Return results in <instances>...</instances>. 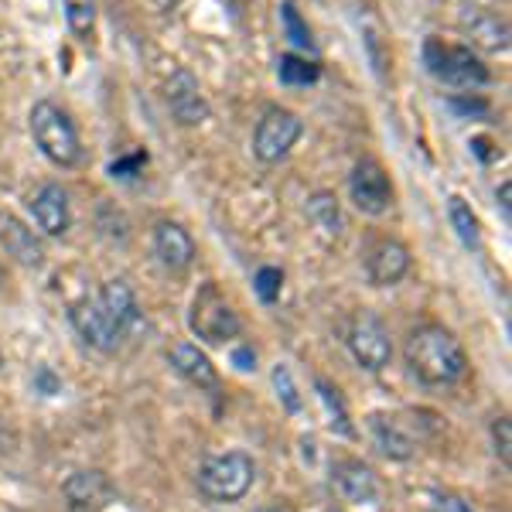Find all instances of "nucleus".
<instances>
[{
  "instance_id": "423d86ee",
  "label": "nucleus",
  "mask_w": 512,
  "mask_h": 512,
  "mask_svg": "<svg viewBox=\"0 0 512 512\" xmlns=\"http://www.w3.org/2000/svg\"><path fill=\"white\" fill-rule=\"evenodd\" d=\"M304 134V120L297 117L294 110H284V106H270L263 113V120L256 123L253 130V154L256 161L263 164H277L284 161L287 154L294 151V144Z\"/></svg>"
},
{
  "instance_id": "4be33fe9",
  "label": "nucleus",
  "mask_w": 512,
  "mask_h": 512,
  "mask_svg": "<svg viewBox=\"0 0 512 512\" xmlns=\"http://www.w3.org/2000/svg\"><path fill=\"white\" fill-rule=\"evenodd\" d=\"M448 219H451V229L468 250H478L482 246V233H478V219L472 212V205L465 202L461 195H451L448 198Z\"/></svg>"
},
{
  "instance_id": "9b49d317",
  "label": "nucleus",
  "mask_w": 512,
  "mask_h": 512,
  "mask_svg": "<svg viewBox=\"0 0 512 512\" xmlns=\"http://www.w3.org/2000/svg\"><path fill=\"white\" fill-rule=\"evenodd\" d=\"M62 495L69 512H103L113 502V482L96 468H82L65 478Z\"/></svg>"
},
{
  "instance_id": "aec40b11",
  "label": "nucleus",
  "mask_w": 512,
  "mask_h": 512,
  "mask_svg": "<svg viewBox=\"0 0 512 512\" xmlns=\"http://www.w3.org/2000/svg\"><path fill=\"white\" fill-rule=\"evenodd\" d=\"M369 431L376 437V448L393 461H407L414 458V441L396 427L393 417H383V414H373L369 417Z\"/></svg>"
},
{
  "instance_id": "0eeeda50",
  "label": "nucleus",
  "mask_w": 512,
  "mask_h": 512,
  "mask_svg": "<svg viewBox=\"0 0 512 512\" xmlns=\"http://www.w3.org/2000/svg\"><path fill=\"white\" fill-rule=\"evenodd\" d=\"M192 332L198 338H205V342L212 345H222L229 342V338L239 335V318L236 311L226 304V297L219 294L216 284H205L202 291L195 294L192 301Z\"/></svg>"
},
{
  "instance_id": "6ab92c4d",
  "label": "nucleus",
  "mask_w": 512,
  "mask_h": 512,
  "mask_svg": "<svg viewBox=\"0 0 512 512\" xmlns=\"http://www.w3.org/2000/svg\"><path fill=\"white\" fill-rule=\"evenodd\" d=\"M99 304L113 315V321L130 332V328L140 325V308H137V294L130 291L127 280H106L103 291H99Z\"/></svg>"
},
{
  "instance_id": "c85d7f7f",
  "label": "nucleus",
  "mask_w": 512,
  "mask_h": 512,
  "mask_svg": "<svg viewBox=\"0 0 512 512\" xmlns=\"http://www.w3.org/2000/svg\"><path fill=\"white\" fill-rule=\"evenodd\" d=\"M492 444H495V454H499L502 465H512V424L509 417H499L492 424Z\"/></svg>"
},
{
  "instance_id": "20e7f679",
  "label": "nucleus",
  "mask_w": 512,
  "mask_h": 512,
  "mask_svg": "<svg viewBox=\"0 0 512 512\" xmlns=\"http://www.w3.org/2000/svg\"><path fill=\"white\" fill-rule=\"evenodd\" d=\"M424 62L431 69L434 79L448 82V86H485L492 79V72L485 69V62L478 59L468 45H444L441 38L424 41Z\"/></svg>"
},
{
  "instance_id": "412c9836",
  "label": "nucleus",
  "mask_w": 512,
  "mask_h": 512,
  "mask_svg": "<svg viewBox=\"0 0 512 512\" xmlns=\"http://www.w3.org/2000/svg\"><path fill=\"white\" fill-rule=\"evenodd\" d=\"M308 219L325 239H335L342 233V209L332 192H315L308 198Z\"/></svg>"
},
{
  "instance_id": "f704fd0d",
  "label": "nucleus",
  "mask_w": 512,
  "mask_h": 512,
  "mask_svg": "<svg viewBox=\"0 0 512 512\" xmlns=\"http://www.w3.org/2000/svg\"><path fill=\"white\" fill-rule=\"evenodd\" d=\"M509 195H512V185H509V181H502L499 192H495V198H499V209H502V219H506V226L512 222V205H509Z\"/></svg>"
},
{
  "instance_id": "2eb2a0df",
  "label": "nucleus",
  "mask_w": 512,
  "mask_h": 512,
  "mask_svg": "<svg viewBox=\"0 0 512 512\" xmlns=\"http://www.w3.org/2000/svg\"><path fill=\"white\" fill-rule=\"evenodd\" d=\"M154 253L168 270H188L195 263V239L178 222H158L154 226Z\"/></svg>"
},
{
  "instance_id": "a211bd4d",
  "label": "nucleus",
  "mask_w": 512,
  "mask_h": 512,
  "mask_svg": "<svg viewBox=\"0 0 512 512\" xmlns=\"http://www.w3.org/2000/svg\"><path fill=\"white\" fill-rule=\"evenodd\" d=\"M461 28L472 38V45L485 48V52H506L509 48V24L499 14L489 11H472L461 18Z\"/></svg>"
},
{
  "instance_id": "c9c22d12",
  "label": "nucleus",
  "mask_w": 512,
  "mask_h": 512,
  "mask_svg": "<svg viewBox=\"0 0 512 512\" xmlns=\"http://www.w3.org/2000/svg\"><path fill=\"white\" fill-rule=\"evenodd\" d=\"M472 151H475L482 161H492V158H495V154H492V140H489V137H472Z\"/></svg>"
},
{
  "instance_id": "dca6fc26",
  "label": "nucleus",
  "mask_w": 512,
  "mask_h": 512,
  "mask_svg": "<svg viewBox=\"0 0 512 512\" xmlns=\"http://www.w3.org/2000/svg\"><path fill=\"white\" fill-rule=\"evenodd\" d=\"M168 362L178 369L181 376L188 379V383L198 386V390L219 393V373H216V366H212V359L202 349H198V345H192V342L171 345Z\"/></svg>"
},
{
  "instance_id": "7c9ffc66",
  "label": "nucleus",
  "mask_w": 512,
  "mask_h": 512,
  "mask_svg": "<svg viewBox=\"0 0 512 512\" xmlns=\"http://www.w3.org/2000/svg\"><path fill=\"white\" fill-rule=\"evenodd\" d=\"M431 512H475V509L465 499H458V495H434Z\"/></svg>"
},
{
  "instance_id": "ddd939ff",
  "label": "nucleus",
  "mask_w": 512,
  "mask_h": 512,
  "mask_svg": "<svg viewBox=\"0 0 512 512\" xmlns=\"http://www.w3.org/2000/svg\"><path fill=\"white\" fill-rule=\"evenodd\" d=\"M366 274L376 287H393L410 274V250L400 239H376L366 253Z\"/></svg>"
},
{
  "instance_id": "58836bf2",
  "label": "nucleus",
  "mask_w": 512,
  "mask_h": 512,
  "mask_svg": "<svg viewBox=\"0 0 512 512\" xmlns=\"http://www.w3.org/2000/svg\"><path fill=\"white\" fill-rule=\"evenodd\" d=\"M325 512H342V509H325Z\"/></svg>"
},
{
  "instance_id": "4c0bfd02",
  "label": "nucleus",
  "mask_w": 512,
  "mask_h": 512,
  "mask_svg": "<svg viewBox=\"0 0 512 512\" xmlns=\"http://www.w3.org/2000/svg\"><path fill=\"white\" fill-rule=\"evenodd\" d=\"M0 284H4V270H0Z\"/></svg>"
},
{
  "instance_id": "f03ea898",
  "label": "nucleus",
  "mask_w": 512,
  "mask_h": 512,
  "mask_svg": "<svg viewBox=\"0 0 512 512\" xmlns=\"http://www.w3.org/2000/svg\"><path fill=\"white\" fill-rule=\"evenodd\" d=\"M31 137H35L38 151L45 154L55 168H76L82 161L76 123H72V117L65 110L48 103V99L31 106Z\"/></svg>"
},
{
  "instance_id": "5701e85b",
  "label": "nucleus",
  "mask_w": 512,
  "mask_h": 512,
  "mask_svg": "<svg viewBox=\"0 0 512 512\" xmlns=\"http://www.w3.org/2000/svg\"><path fill=\"white\" fill-rule=\"evenodd\" d=\"M277 79L284 82V86H311V82L321 79V65L287 52L277 59Z\"/></svg>"
},
{
  "instance_id": "b1692460",
  "label": "nucleus",
  "mask_w": 512,
  "mask_h": 512,
  "mask_svg": "<svg viewBox=\"0 0 512 512\" xmlns=\"http://www.w3.org/2000/svg\"><path fill=\"white\" fill-rule=\"evenodd\" d=\"M65 4V18H69L72 35L89 41L96 31V0H62Z\"/></svg>"
},
{
  "instance_id": "473e14b6",
  "label": "nucleus",
  "mask_w": 512,
  "mask_h": 512,
  "mask_svg": "<svg viewBox=\"0 0 512 512\" xmlns=\"http://www.w3.org/2000/svg\"><path fill=\"white\" fill-rule=\"evenodd\" d=\"M140 161H147L144 154H137V158H130V161H113V164H110V175H113V178H130Z\"/></svg>"
},
{
  "instance_id": "4468645a",
  "label": "nucleus",
  "mask_w": 512,
  "mask_h": 512,
  "mask_svg": "<svg viewBox=\"0 0 512 512\" xmlns=\"http://www.w3.org/2000/svg\"><path fill=\"white\" fill-rule=\"evenodd\" d=\"M31 216H35L38 229L45 236L69 233L72 212H69V195L62 192V185H41V192L31 198Z\"/></svg>"
},
{
  "instance_id": "1a4fd4ad",
  "label": "nucleus",
  "mask_w": 512,
  "mask_h": 512,
  "mask_svg": "<svg viewBox=\"0 0 512 512\" xmlns=\"http://www.w3.org/2000/svg\"><path fill=\"white\" fill-rule=\"evenodd\" d=\"M69 321H72V328L79 332L82 342L93 345V349H99V352H117L120 338L127 335L117 321H113L110 311L99 304V297H96V301H89V297H86V301L72 304Z\"/></svg>"
},
{
  "instance_id": "ea45409f",
  "label": "nucleus",
  "mask_w": 512,
  "mask_h": 512,
  "mask_svg": "<svg viewBox=\"0 0 512 512\" xmlns=\"http://www.w3.org/2000/svg\"><path fill=\"white\" fill-rule=\"evenodd\" d=\"M0 366H4V359H0Z\"/></svg>"
},
{
  "instance_id": "39448f33",
  "label": "nucleus",
  "mask_w": 512,
  "mask_h": 512,
  "mask_svg": "<svg viewBox=\"0 0 512 512\" xmlns=\"http://www.w3.org/2000/svg\"><path fill=\"white\" fill-rule=\"evenodd\" d=\"M345 345H349L352 359L359 362L366 373H383L393 359L390 328H386L373 311H359V315H352L349 332H345Z\"/></svg>"
},
{
  "instance_id": "cd10ccee",
  "label": "nucleus",
  "mask_w": 512,
  "mask_h": 512,
  "mask_svg": "<svg viewBox=\"0 0 512 512\" xmlns=\"http://www.w3.org/2000/svg\"><path fill=\"white\" fill-rule=\"evenodd\" d=\"M253 287H256V297H260L263 304H274L280 297V287H284V274H280L277 267H260L253 277Z\"/></svg>"
},
{
  "instance_id": "f257e3e1",
  "label": "nucleus",
  "mask_w": 512,
  "mask_h": 512,
  "mask_svg": "<svg viewBox=\"0 0 512 512\" xmlns=\"http://www.w3.org/2000/svg\"><path fill=\"white\" fill-rule=\"evenodd\" d=\"M407 366L424 386H451L465 376L468 359L461 342L448 328L441 325H424L407 338Z\"/></svg>"
},
{
  "instance_id": "9d476101",
  "label": "nucleus",
  "mask_w": 512,
  "mask_h": 512,
  "mask_svg": "<svg viewBox=\"0 0 512 512\" xmlns=\"http://www.w3.org/2000/svg\"><path fill=\"white\" fill-rule=\"evenodd\" d=\"M164 99H168L171 113L181 127H198V123L209 120V103H205L198 79L188 69H171V79L164 86Z\"/></svg>"
},
{
  "instance_id": "393cba45",
  "label": "nucleus",
  "mask_w": 512,
  "mask_h": 512,
  "mask_svg": "<svg viewBox=\"0 0 512 512\" xmlns=\"http://www.w3.org/2000/svg\"><path fill=\"white\" fill-rule=\"evenodd\" d=\"M318 393H321V400H325L328 414H332V427H335V431L345 434V437H352L355 427L349 424V410H345V403H342V396H338L335 386L325 383V379H318Z\"/></svg>"
},
{
  "instance_id": "6e6552de",
  "label": "nucleus",
  "mask_w": 512,
  "mask_h": 512,
  "mask_svg": "<svg viewBox=\"0 0 512 512\" xmlns=\"http://www.w3.org/2000/svg\"><path fill=\"white\" fill-rule=\"evenodd\" d=\"M349 192L359 212L366 216H383L393 205V181L383 171V164L373 158H362L349 175Z\"/></svg>"
},
{
  "instance_id": "a878e982",
  "label": "nucleus",
  "mask_w": 512,
  "mask_h": 512,
  "mask_svg": "<svg viewBox=\"0 0 512 512\" xmlns=\"http://www.w3.org/2000/svg\"><path fill=\"white\" fill-rule=\"evenodd\" d=\"M280 21H284L287 38H291L297 48H304V52H311V48H315V41H311L308 24L301 21V14H297V7L291 4V0H287V4L280 7Z\"/></svg>"
},
{
  "instance_id": "f8f14e48",
  "label": "nucleus",
  "mask_w": 512,
  "mask_h": 512,
  "mask_svg": "<svg viewBox=\"0 0 512 512\" xmlns=\"http://www.w3.org/2000/svg\"><path fill=\"white\" fill-rule=\"evenodd\" d=\"M0 250L28 270L45 263V243H41L35 236V229H31L28 222H21L14 212H0Z\"/></svg>"
},
{
  "instance_id": "bb28decb",
  "label": "nucleus",
  "mask_w": 512,
  "mask_h": 512,
  "mask_svg": "<svg viewBox=\"0 0 512 512\" xmlns=\"http://www.w3.org/2000/svg\"><path fill=\"white\" fill-rule=\"evenodd\" d=\"M274 390L280 396V403H284L287 414H301V393H297L294 379H291V369L287 366H277L274 369Z\"/></svg>"
},
{
  "instance_id": "e433bc0d",
  "label": "nucleus",
  "mask_w": 512,
  "mask_h": 512,
  "mask_svg": "<svg viewBox=\"0 0 512 512\" xmlns=\"http://www.w3.org/2000/svg\"><path fill=\"white\" fill-rule=\"evenodd\" d=\"M267 512H287V509H267Z\"/></svg>"
},
{
  "instance_id": "72a5a7b5",
  "label": "nucleus",
  "mask_w": 512,
  "mask_h": 512,
  "mask_svg": "<svg viewBox=\"0 0 512 512\" xmlns=\"http://www.w3.org/2000/svg\"><path fill=\"white\" fill-rule=\"evenodd\" d=\"M451 106L461 113H489V103H485V99H451Z\"/></svg>"
},
{
  "instance_id": "7ed1b4c3",
  "label": "nucleus",
  "mask_w": 512,
  "mask_h": 512,
  "mask_svg": "<svg viewBox=\"0 0 512 512\" xmlns=\"http://www.w3.org/2000/svg\"><path fill=\"white\" fill-rule=\"evenodd\" d=\"M253 478H256V465L250 454L243 451L212 454L198 468V492L209 502H239L253 489Z\"/></svg>"
},
{
  "instance_id": "c756f323",
  "label": "nucleus",
  "mask_w": 512,
  "mask_h": 512,
  "mask_svg": "<svg viewBox=\"0 0 512 512\" xmlns=\"http://www.w3.org/2000/svg\"><path fill=\"white\" fill-rule=\"evenodd\" d=\"M35 390L45 393V396H55V393H62V379L55 376L48 366H41L38 373H35Z\"/></svg>"
},
{
  "instance_id": "f3484780",
  "label": "nucleus",
  "mask_w": 512,
  "mask_h": 512,
  "mask_svg": "<svg viewBox=\"0 0 512 512\" xmlns=\"http://www.w3.org/2000/svg\"><path fill=\"white\" fill-rule=\"evenodd\" d=\"M332 489L342 495L345 502H359V506H369L379 495L376 475L369 472L362 461H338L332 468Z\"/></svg>"
},
{
  "instance_id": "2f4dec72",
  "label": "nucleus",
  "mask_w": 512,
  "mask_h": 512,
  "mask_svg": "<svg viewBox=\"0 0 512 512\" xmlns=\"http://www.w3.org/2000/svg\"><path fill=\"white\" fill-rule=\"evenodd\" d=\"M233 366L243 369V373H253V369H256V352L246 349V345H239V349H233Z\"/></svg>"
}]
</instances>
